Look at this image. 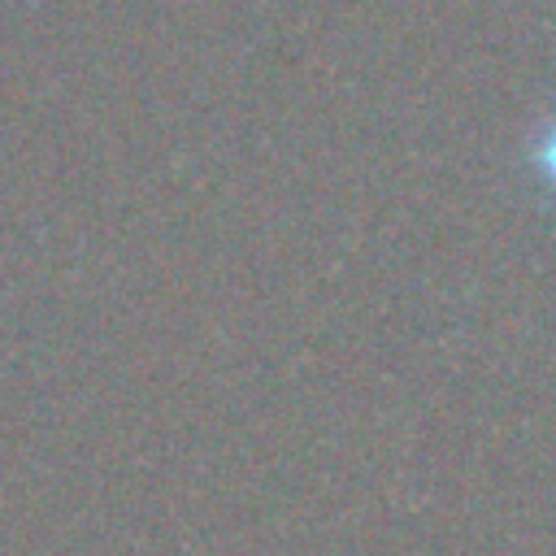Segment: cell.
<instances>
[{
    "mask_svg": "<svg viewBox=\"0 0 556 556\" xmlns=\"http://www.w3.org/2000/svg\"><path fill=\"white\" fill-rule=\"evenodd\" d=\"M534 169H539V178L556 191V117L539 130V139H534Z\"/></svg>",
    "mask_w": 556,
    "mask_h": 556,
    "instance_id": "1",
    "label": "cell"
}]
</instances>
